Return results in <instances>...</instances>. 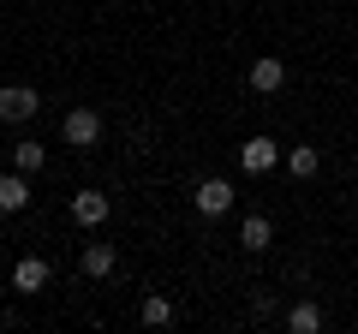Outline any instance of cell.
<instances>
[{
    "mask_svg": "<svg viewBox=\"0 0 358 334\" xmlns=\"http://www.w3.org/2000/svg\"><path fill=\"white\" fill-rule=\"evenodd\" d=\"M281 161H287V173H293V180H317V167H322V155L310 150V143H299V150H287Z\"/></svg>",
    "mask_w": 358,
    "mask_h": 334,
    "instance_id": "11",
    "label": "cell"
},
{
    "mask_svg": "<svg viewBox=\"0 0 358 334\" xmlns=\"http://www.w3.org/2000/svg\"><path fill=\"white\" fill-rule=\"evenodd\" d=\"M192 203H197V215L215 221V215H227V209H233V185H227V180H203Z\"/></svg>",
    "mask_w": 358,
    "mask_h": 334,
    "instance_id": "4",
    "label": "cell"
},
{
    "mask_svg": "<svg viewBox=\"0 0 358 334\" xmlns=\"http://www.w3.org/2000/svg\"><path fill=\"white\" fill-rule=\"evenodd\" d=\"M42 108V96L30 90V84H6V90H0V119H6V126H13V119H30Z\"/></svg>",
    "mask_w": 358,
    "mask_h": 334,
    "instance_id": "3",
    "label": "cell"
},
{
    "mask_svg": "<svg viewBox=\"0 0 358 334\" xmlns=\"http://www.w3.org/2000/svg\"><path fill=\"white\" fill-rule=\"evenodd\" d=\"M281 155H287V150H281L275 138H245V143H239V167H245V173H268Z\"/></svg>",
    "mask_w": 358,
    "mask_h": 334,
    "instance_id": "2",
    "label": "cell"
},
{
    "mask_svg": "<svg viewBox=\"0 0 358 334\" xmlns=\"http://www.w3.org/2000/svg\"><path fill=\"white\" fill-rule=\"evenodd\" d=\"M42 161H48V150H42V143H30V138L13 150V167H18V173H36Z\"/></svg>",
    "mask_w": 358,
    "mask_h": 334,
    "instance_id": "14",
    "label": "cell"
},
{
    "mask_svg": "<svg viewBox=\"0 0 358 334\" xmlns=\"http://www.w3.org/2000/svg\"><path fill=\"white\" fill-rule=\"evenodd\" d=\"M72 221L78 227H102L108 221V191H78L72 197Z\"/></svg>",
    "mask_w": 358,
    "mask_h": 334,
    "instance_id": "8",
    "label": "cell"
},
{
    "mask_svg": "<svg viewBox=\"0 0 358 334\" xmlns=\"http://www.w3.org/2000/svg\"><path fill=\"white\" fill-rule=\"evenodd\" d=\"M138 317L150 322V328H167V322H173L179 310H173V298H162V293H150V298H143V305H138Z\"/></svg>",
    "mask_w": 358,
    "mask_h": 334,
    "instance_id": "13",
    "label": "cell"
},
{
    "mask_svg": "<svg viewBox=\"0 0 358 334\" xmlns=\"http://www.w3.org/2000/svg\"><path fill=\"white\" fill-rule=\"evenodd\" d=\"M48 263H42V257H18L13 263V293H42V286H48Z\"/></svg>",
    "mask_w": 358,
    "mask_h": 334,
    "instance_id": "7",
    "label": "cell"
},
{
    "mask_svg": "<svg viewBox=\"0 0 358 334\" xmlns=\"http://www.w3.org/2000/svg\"><path fill=\"white\" fill-rule=\"evenodd\" d=\"M281 84H287V66L275 60V54H257V60H251V90L257 96H275Z\"/></svg>",
    "mask_w": 358,
    "mask_h": 334,
    "instance_id": "5",
    "label": "cell"
},
{
    "mask_svg": "<svg viewBox=\"0 0 358 334\" xmlns=\"http://www.w3.org/2000/svg\"><path fill=\"white\" fill-rule=\"evenodd\" d=\"M287 328H293V334H317L322 328V305H310V298L287 305Z\"/></svg>",
    "mask_w": 358,
    "mask_h": 334,
    "instance_id": "10",
    "label": "cell"
},
{
    "mask_svg": "<svg viewBox=\"0 0 358 334\" xmlns=\"http://www.w3.org/2000/svg\"><path fill=\"white\" fill-rule=\"evenodd\" d=\"M268 239H275V221H268V215H245V227H239L245 251H268Z\"/></svg>",
    "mask_w": 358,
    "mask_h": 334,
    "instance_id": "9",
    "label": "cell"
},
{
    "mask_svg": "<svg viewBox=\"0 0 358 334\" xmlns=\"http://www.w3.org/2000/svg\"><path fill=\"white\" fill-rule=\"evenodd\" d=\"M60 138L72 143V150H96V143H102V114H96V108H72V114L60 119Z\"/></svg>",
    "mask_w": 358,
    "mask_h": 334,
    "instance_id": "1",
    "label": "cell"
},
{
    "mask_svg": "<svg viewBox=\"0 0 358 334\" xmlns=\"http://www.w3.org/2000/svg\"><path fill=\"white\" fill-rule=\"evenodd\" d=\"M18 209H30V173H0V215H18Z\"/></svg>",
    "mask_w": 358,
    "mask_h": 334,
    "instance_id": "6",
    "label": "cell"
},
{
    "mask_svg": "<svg viewBox=\"0 0 358 334\" xmlns=\"http://www.w3.org/2000/svg\"><path fill=\"white\" fill-rule=\"evenodd\" d=\"M78 263H84L90 281H102V275H114V245H84V257H78Z\"/></svg>",
    "mask_w": 358,
    "mask_h": 334,
    "instance_id": "12",
    "label": "cell"
}]
</instances>
